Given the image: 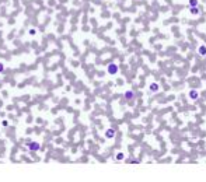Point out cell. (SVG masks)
<instances>
[{"label": "cell", "instance_id": "cell-11", "mask_svg": "<svg viewBox=\"0 0 206 182\" xmlns=\"http://www.w3.org/2000/svg\"><path fill=\"white\" fill-rule=\"evenodd\" d=\"M128 163H132V164H139V160H136V158H130V160H128Z\"/></svg>", "mask_w": 206, "mask_h": 182}, {"label": "cell", "instance_id": "cell-5", "mask_svg": "<svg viewBox=\"0 0 206 182\" xmlns=\"http://www.w3.org/2000/svg\"><path fill=\"white\" fill-rule=\"evenodd\" d=\"M116 135V130L114 129V127H108V129L105 130V137L107 139H114Z\"/></svg>", "mask_w": 206, "mask_h": 182}, {"label": "cell", "instance_id": "cell-1", "mask_svg": "<svg viewBox=\"0 0 206 182\" xmlns=\"http://www.w3.org/2000/svg\"><path fill=\"white\" fill-rule=\"evenodd\" d=\"M107 71H108V74H111V76H115V74H118L119 71V66L116 63H109L108 66H107Z\"/></svg>", "mask_w": 206, "mask_h": 182}, {"label": "cell", "instance_id": "cell-2", "mask_svg": "<svg viewBox=\"0 0 206 182\" xmlns=\"http://www.w3.org/2000/svg\"><path fill=\"white\" fill-rule=\"evenodd\" d=\"M27 148L28 150H31V151H38V150H41V144L38 142H29V143H27Z\"/></svg>", "mask_w": 206, "mask_h": 182}, {"label": "cell", "instance_id": "cell-6", "mask_svg": "<svg viewBox=\"0 0 206 182\" xmlns=\"http://www.w3.org/2000/svg\"><path fill=\"white\" fill-rule=\"evenodd\" d=\"M189 98L192 101H196L199 98V91L198 90H195V88H192V90L189 91Z\"/></svg>", "mask_w": 206, "mask_h": 182}, {"label": "cell", "instance_id": "cell-3", "mask_svg": "<svg viewBox=\"0 0 206 182\" xmlns=\"http://www.w3.org/2000/svg\"><path fill=\"white\" fill-rule=\"evenodd\" d=\"M135 97H136V92L133 90H126V91H125V94H123V98L126 101H133V100H135Z\"/></svg>", "mask_w": 206, "mask_h": 182}, {"label": "cell", "instance_id": "cell-14", "mask_svg": "<svg viewBox=\"0 0 206 182\" xmlns=\"http://www.w3.org/2000/svg\"><path fill=\"white\" fill-rule=\"evenodd\" d=\"M3 126H4V127L8 126V122H7V121H3Z\"/></svg>", "mask_w": 206, "mask_h": 182}, {"label": "cell", "instance_id": "cell-13", "mask_svg": "<svg viewBox=\"0 0 206 182\" xmlns=\"http://www.w3.org/2000/svg\"><path fill=\"white\" fill-rule=\"evenodd\" d=\"M3 71H4V65L0 63V73H3Z\"/></svg>", "mask_w": 206, "mask_h": 182}, {"label": "cell", "instance_id": "cell-9", "mask_svg": "<svg viewBox=\"0 0 206 182\" xmlns=\"http://www.w3.org/2000/svg\"><path fill=\"white\" fill-rule=\"evenodd\" d=\"M115 160H116V161H123V160H125V153L118 151V153L115 154Z\"/></svg>", "mask_w": 206, "mask_h": 182}, {"label": "cell", "instance_id": "cell-12", "mask_svg": "<svg viewBox=\"0 0 206 182\" xmlns=\"http://www.w3.org/2000/svg\"><path fill=\"white\" fill-rule=\"evenodd\" d=\"M28 34H29V35H35V34H37V29L31 28V29H29V32H28Z\"/></svg>", "mask_w": 206, "mask_h": 182}, {"label": "cell", "instance_id": "cell-4", "mask_svg": "<svg viewBox=\"0 0 206 182\" xmlns=\"http://www.w3.org/2000/svg\"><path fill=\"white\" fill-rule=\"evenodd\" d=\"M149 91L151 92V94H157V92L160 91V84L159 83H150V84H149Z\"/></svg>", "mask_w": 206, "mask_h": 182}, {"label": "cell", "instance_id": "cell-10", "mask_svg": "<svg viewBox=\"0 0 206 182\" xmlns=\"http://www.w3.org/2000/svg\"><path fill=\"white\" fill-rule=\"evenodd\" d=\"M199 2L198 0H189V7H193V6H198Z\"/></svg>", "mask_w": 206, "mask_h": 182}, {"label": "cell", "instance_id": "cell-7", "mask_svg": "<svg viewBox=\"0 0 206 182\" xmlns=\"http://www.w3.org/2000/svg\"><path fill=\"white\" fill-rule=\"evenodd\" d=\"M189 13L192 14V16H199V14H201V8H199V6L189 7Z\"/></svg>", "mask_w": 206, "mask_h": 182}, {"label": "cell", "instance_id": "cell-8", "mask_svg": "<svg viewBox=\"0 0 206 182\" xmlns=\"http://www.w3.org/2000/svg\"><path fill=\"white\" fill-rule=\"evenodd\" d=\"M198 55L199 56H206V45H201L198 48Z\"/></svg>", "mask_w": 206, "mask_h": 182}]
</instances>
